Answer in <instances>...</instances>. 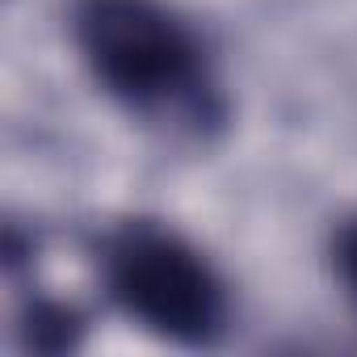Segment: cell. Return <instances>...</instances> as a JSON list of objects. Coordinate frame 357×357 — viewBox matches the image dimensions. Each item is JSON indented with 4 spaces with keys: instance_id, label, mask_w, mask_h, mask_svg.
I'll return each instance as SVG.
<instances>
[{
    "instance_id": "obj_1",
    "label": "cell",
    "mask_w": 357,
    "mask_h": 357,
    "mask_svg": "<svg viewBox=\"0 0 357 357\" xmlns=\"http://www.w3.org/2000/svg\"><path fill=\"white\" fill-rule=\"evenodd\" d=\"M72 38L93 80L130 114L194 130L223 122L198 34L160 0H76Z\"/></svg>"
},
{
    "instance_id": "obj_2",
    "label": "cell",
    "mask_w": 357,
    "mask_h": 357,
    "mask_svg": "<svg viewBox=\"0 0 357 357\" xmlns=\"http://www.w3.org/2000/svg\"><path fill=\"white\" fill-rule=\"evenodd\" d=\"M101 269L114 307L139 328L190 349H202L223 332V282L181 236L151 223H130L105 240Z\"/></svg>"
},
{
    "instance_id": "obj_3",
    "label": "cell",
    "mask_w": 357,
    "mask_h": 357,
    "mask_svg": "<svg viewBox=\"0 0 357 357\" xmlns=\"http://www.w3.org/2000/svg\"><path fill=\"white\" fill-rule=\"evenodd\" d=\"M84 336V315L68 303L38 298L22 311V344L34 353H68Z\"/></svg>"
},
{
    "instance_id": "obj_4",
    "label": "cell",
    "mask_w": 357,
    "mask_h": 357,
    "mask_svg": "<svg viewBox=\"0 0 357 357\" xmlns=\"http://www.w3.org/2000/svg\"><path fill=\"white\" fill-rule=\"evenodd\" d=\"M336 269H340V278H344V286L357 303V219L344 223L340 236H336Z\"/></svg>"
}]
</instances>
